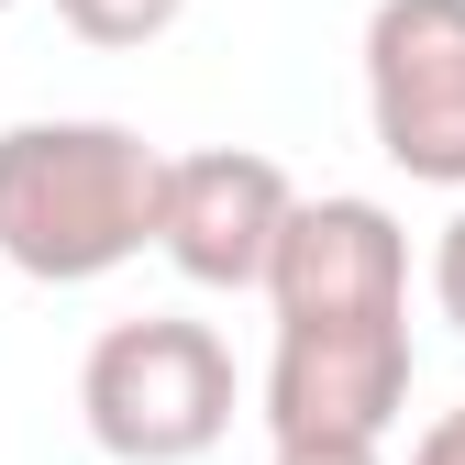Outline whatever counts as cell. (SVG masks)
<instances>
[{
    "instance_id": "1",
    "label": "cell",
    "mask_w": 465,
    "mask_h": 465,
    "mask_svg": "<svg viewBox=\"0 0 465 465\" xmlns=\"http://www.w3.org/2000/svg\"><path fill=\"white\" fill-rule=\"evenodd\" d=\"M266 443H388L411 411V232L388 200H300L266 277Z\"/></svg>"
},
{
    "instance_id": "2",
    "label": "cell",
    "mask_w": 465,
    "mask_h": 465,
    "mask_svg": "<svg viewBox=\"0 0 465 465\" xmlns=\"http://www.w3.org/2000/svg\"><path fill=\"white\" fill-rule=\"evenodd\" d=\"M166 211V144L134 123H12L0 134V266L34 288H89L111 266H134L155 244Z\"/></svg>"
},
{
    "instance_id": "3",
    "label": "cell",
    "mask_w": 465,
    "mask_h": 465,
    "mask_svg": "<svg viewBox=\"0 0 465 465\" xmlns=\"http://www.w3.org/2000/svg\"><path fill=\"white\" fill-rule=\"evenodd\" d=\"M78 411L111 465H200L232 432V343L189 311L111 322L78 366Z\"/></svg>"
},
{
    "instance_id": "4",
    "label": "cell",
    "mask_w": 465,
    "mask_h": 465,
    "mask_svg": "<svg viewBox=\"0 0 465 465\" xmlns=\"http://www.w3.org/2000/svg\"><path fill=\"white\" fill-rule=\"evenodd\" d=\"M366 134L399 178L465 200V0L366 12Z\"/></svg>"
},
{
    "instance_id": "5",
    "label": "cell",
    "mask_w": 465,
    "mask_h": 465,
    "mask_svg": "<svg viewBox=\"0 0 465 465\" xmlns=\"http://www.w3.org/2000/svg\"><path fill=\"white\" fill-rule=\"evenodd\" d=\"M300 222V189L288 166L255 144H200V155H166V211H155V255L178 266L189 288H266L277 244Z\"/></svg>"
},
{
    "instance_id": "6",
    "label": "cell",
    "mask_w": 465,
    "mask_h": 465,
    "mask_svg": "<svg viewBox=\"0 0 465 465\" xmlns=\"http://www.w3.org/2000/svg\"><path fill=\"white\" fill-rule=\"evenodd\" d=\"M178 12H189V0H55V23H67L78 45H111V55L178 34Z\"/></svg>"
},
{
    "instance_id": "7",
    "label": "cell",
    "mask_w": 465,
    "mask_h": 465,
    "mask_svg": "<svg viewBox=\"0 0 465 465\" xmlns=\"http://www.w3.org/2000/svg\"><path fill=\"white\" fill-rule=\"evenodd\" d=\"M432 311L465 332V200H454V222L432 232Z\"/></svg>"
},
{
    "instance_id": "8",
    "label": "cell",
    "mask_w": 465,
    "mask_h": 465,
    "mask_svg": "<svg viewBox=\"0 0 465 465\" xmlns=\"http://www.w3.org/2000/svg\"><path fill=\"white\" fill-rule=\"evenodd\" d=\"M266 465H388V443H266Z\"/></svg>"
},
{
    "instance_id": "9",
    "label": "cell",
    "mask_w": 465,
    "mask_h": 465,
    "mask_svg": "<svg viewBox=\"0 0 465 465\" xmlns=\"http://www.w3.org/2000/svg\"><path fill=\"white\" fill-rule=\"evenodd\" d=\"M411 465H465V399H454V411H443V421L411 443Z\"/></svg>"
},
{
    "instance_id": "10",
    "label": "cell",
    "mask_w": 465,
    "mask_h": 465,
    "mask_svg": "<svg viewBox=\"0 0 465 465\" xmlns=\"http://www.w3.org/2000/svg\"><path fill=\"white\" fill-rule=\"evenodd\" d=\"M0 12H12V0H0Z\"/></svg>"
}]
</instances>
